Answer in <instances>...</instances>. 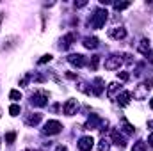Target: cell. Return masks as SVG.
<instances>
[{"label":"cell","instance_id":"32","mask_svg":"<svg viewBox=\"0 0 153 151\" xmlns=\"http://www.w3.org/2000/svg\"><path fill=\"white\" fill-rule=\"evenodd\" d=\"M66 76H68V78H71V80H75V78H76L75 73H66Z\"/></svg>","mask_w":153,"mask_h":151},{"label":"cell","instance_id":"27","mask_svg":"<svg viewBox=\"0 0 153 151\" xmlns=\"http://www.w3.org/2000/svg\"><path fill=\"white\" fill-rule=\"evenodd\" d=\"M50 61H52V55L46 53V55H43V57L38 61V64H46V62H50Z\"/></svg>","mask_w":153,"mask_h":151},{"label":"cell","instance_id":"8","mask_svg":"<svg viewBox=\"0 0 153 151\" xmlns=\"http://www.w3.org/2000/svg\"><path fill=\"white\" fill-rule=\"evenodd\" d=\"M109 38L114 39V41L125 39L126 38V29H125V27H114V29H109Z\"/></svg>","mask_w":153,"mask_h":151},{"label":"cell","instance_id":"3","mask_svg":"<svg viewBox=\"0 0 153 151\" xmlns=\"http://www.w3.org/2000/svg\"><path fill=\"white\" fill-rule=\"evenodd\" d=\"M61 132H62V124H61L59 121H55V119L46 121L45 126H43V133H45V135H57V133H61Z\"/></svg>","mask_w":153,"mask_h":151},{"label":"cell","instance_id":"31","mask_svg":"<svg viewBox=\"0 0 153 151\" xmlns=\"http://www.w3.org/2000/svg\"><path fill=\"white\" fill-rule=\"evenodd\" d=\"M55 151H68V148H66V146H57Z\"/></svg>","mask_w":153,"mask_h":151},{"label":"cell","instance_id":"11","mask_svg":"<svg viewBox=\"0 0 153 151\" xmlns=\"http://www.w3.org/2000/svg\"><path fill=\"white\" fill-rule=\"evenodd\" d=\"M100 124H102V119H100L96 114H91V115H89V119L85 121L84 128H85V130H93V128H98Z\"/></svg>","mask_w":153,"mask_h":151},{"label":"cell","instance_id":"13","mask_svg":"<svg viewBox=\"0 0 153 151\" xmlns=\"http://www.w3.org/2000/svg\"><path fill=\"white\" fill-rule=\"evenodd\" d=\"M82 44L87 48V50H94V48H98L100 46V41H98V38H91V36H87V38L82 39Z\"/></svg>","mask_w":153,"mask_h":151},{"label":"cell","instance_id":"4","mask_svg":"<svg viewBox=\"0 0 153 151\" xmlns=\"http://www.w3.org/2000/svg\"><path fill=\"white\" fill-rule=\"evenodd\" d=\"M153 87V82L152 80H146L144 84H139L135 89H134V98L135 100H144L148 96V91Z\"/></svg>","mask_w":153,"mask_h":151},{"label":"cell","instance_id":"30","mask_svg":"<svg viewBox=\"0 0 153 151\" xmlns=\"http://www.w3.org/2000/svg\"><path fill=\"white\" fill-rule=\"evenodd\" d=\"M29 78H30V75H29V76H23V78L20 80V85H23V87H25V85L29 84Z\"/></svg>","mask_w":153,"mask_h":151},{"label":"cell","instance_id":"38","mask_svg":"<svg viewBox=\"0 0 153 151\" xmlns=\"http://www.w3.org/2000/svg\"><path fill=\"white\" fill-rule=\"evenodd\" d=\"M0 119H2V110H0Z\"/></svg>","mask_w":153,"mask_h":151},{"label":"cell","instance_id":"17","mask_svg":"<svg viewBox=\"0 0 153 151\" xmlns=\"http://www.w3.org/2000/svg\"><path fill=\"white\" fill-rule=\"evenodd\" d=\"M41 119H43V114L36 112V114H30V115L25 119V123H27L29 126H38L39 123H41Z\"/></svg>","mask_w":153,"mask_h":151},{"label":"cell","instance_id":"10","mask_svg":"<svg viewBox=\"0 0 153 151\" xmlns=\"http://www.w3.org/2000/svg\"><path fill=\"white\" fill-rule=\"evenodd\" d=\"M73 41H76V34L75 32H70V34H66L64 38L61 39L59 48H61V50H66V48H70V46L73 44Z\"/></svg>","mask_w":153,"mask_h":151},{"label":"cell","instance_id":"1","mask_svg":"<svg viewBox=\"0 0 153 151\" xmlns=\"http://www.w3.org/2000/svg\"><path fill=\"white\" fill-rule=\"evenodd\" d=\"M107 18H109V13L105 9H96L94 14H93V18H91V27L93 29H102L105 25Z\"/></svg>","mask_w":153,"mask_h":151},{"label":"cell","instance_id":"15","mask_svg":"<svg viewBox=\"0 0 153 151\" xmlns=\"http://www.w3.org/2000/svg\"><path fill=\"white\" fill-rule=\"evenodd\" d=\"M119 93H121V85H119L117 82H112V84L107 85V96H109V98H116Z\"/></svg>","mask_w":153,"mask_h":151},{"label":"cell","instance_id":"26","mask_svg":"<svg viewBox=\"0 0 153 151\" xmlns=\"http://www.w3.org/2000/svg\"><path fill=\"white\" fill-rule=\"evenodd\" d=\"M14 141H16V133H14V132H7V133H5V142H7V144H13Z\"/></svg>","mask_w":153,"mask_h":151},{"label":"cell","instance_id":"20","mask_svg":"<svg viewBox=\"0 0 153 151\" xmlns=\"http://www.w3.org/2000/svg\"><path fill=\"white\" fill-rule=\"evenodd\" d=\"M98 64H100V55H93L91 61H89V70L91 71H96L98 70Z\"/></svg>","mask_w":153,"mask_h":151},{"label":"cell","instance_id":"18","mask_svg":"<svg viewBox=\"0 0 153 151\" xmlns=\"http://www.w3.org/2000/svg\"><path fill=\"white\" fill-rule=\"evenodd\" d=\"M137 50L143 53V55H148L150 53V39L148 38H143L139 41V44H137Z\"/></svg>","mask_w":153,"mask_h":151},{"label":"cell","instance_id":"23","mask_svg":"<svg viewBox=\"0 0 153 151\" xmlns=\"http://www.w3.org/2000/svg\"><path fill=\"white\" fill-rule=\"evenodd\" d=\"M109 148H111V142L107 139H102L98 142V151H109Z\"/></svg>","mask_w":153,"mask_h":151},{"label":"cell","instance_id":"12","mask_svg":"<svg viewBox=\"0 0 153 151\" xmlns=\"http://www.w3.org/2000/svg\"><path fill=\"white\" fill-rule=\"evenodd\" d=\"M103 87H105V85H103V78L96 76V78H94V82H93V89H91V91H93V94H94V96H102Z\"/></svg>","mask_w":153,"mask_h":151},{"label":"cell","instance_id":"19","mask_svg":"<svg viewBox=\"0 0 153 151\" xmlns=\"http://www.w3.org/2000/svg\"><path fill=\"white\" fill-rule=\"evenodd\" d=\"M121 126H123V132H125V133H128V135H132V133L135 132V128H134V124H130V123H128V121H126L125 117L121 119Z\"/></svg>","mask_w":153,"mask_h":151},{"label":"cell","instance_id":"14","mask_svg":"<svg viewBox=\"0 0 153 151\" xmlns=\"http://www.w3.org/2000/svg\"><path fill=\"white\" fill-rule=\"evenodd\" d=\"M117 103L121 105V107H126L128 103H130V98H132V93H128V91H121L117 96Z\"/></svg>","mask_w":153,"mask_h":151},{"label":"cell","instance_id":"2","mask_svg":"<svg viewBox=\"0 0 153 151\" xmlns=\"http://www.w3.org/2000/svg\"><path fill=\"white\" fill-rule=\"evenodd\" d=\"M48 96H50V94H48L46 91H36V93L30 94V103H32L34 107H46Z\"/></svg>","mask_w":153,"mask_h":151},{"label":"cell","instance_id":"7","mask_svg":"<svg viewBox=\"0 0 153 151\" xmlns=\"http://www.w3.org/2000/svg\"><path fill=\"white\" fill-rule=\"evenodd\" d=\"M66 59H68V62H70L71 66H75V68H84V66H85V57H84L82 53H70Z\"/></svg>","mask_w":153,"mask_h":151},{"label":"cell","instance_id":"25","mask_svg":"<svg viewBox=\"0 0 153 151\" xmlns=\"http://www.w3.org/2000/svg\"><path fill=\"white\" fill-rule=\"evenodd\" d=\"M132 151H146V142H143V141H137V142L134 144Z\"/></svg>","mask_w":153,"mask_h":151},{"label":"cell","instance_id":"16","mask_svg":"<svg viewBox=\"0 0 153 151\" xmlns=\"http://www.w3.org/2000/svg\"><path fill=\"white\" fill-rule=\"evenodd\" d=\"M112 142H114L116 146H119L121 150L126 146V139H125V137H123L117 130H114V132H112Z\"/></svg>","mask_w":153,"mask_h":151},{"label":"cell","instance_id":"28","mask_svg":"<svg viewBox=\"0 0 153 151\" xmlns=\"http://www.w3.org/2000/svg\"><path fill=\"white\" fill-rule=\"evenodd\" d=\"M117 78H119L121 82H126V80L130 78V75H128L126 71H119V73H117Z\"/></svg>","mask_w":153,"mask_h":151},{"label":"cell","instance_id":"37","mask_svg":"<svg viewBox=\"0 0 153 151\" xmlns=\"http://www.w3.org/2000/svg\"><path fill=\"white\" fill-rule=\"evenodd\" d=\"M22 151H36V150H22Z\"/></svg>","mask_w":153,"mask_h":151},{"label":"cell","instance_id":"5","mask_svg":"<svg viewBox=\"0 0 153 151\" xmlns=\"http://www.w3.org/2000/svg\"><path fill=\"white\" fill-rule=\"evenodd\" d=\"M121 64H123V59H121L119 55H111V57L105 61V70H109V71H116V70L121 68Z\"/></svg>","mask_w":153,"mask_h":151},{"label":"cell","instance_id":"21","mask_svg":"<svg viewBox=\"0 0 153 151\" xmlns=\"http://www.w3.org/2000/svg\"><path fill=\"white\" fill-rule=\"evenodd\" d=\"M9 100H13V101H20V100H22V93H20L18 89H13V91L9 93Z\"/></svg>","mask_w":153,"mask_h":151},{"label":"cell","instance_id":"29","mask_svg":"<svg viewBox=\"0 0 153 151\" xmlns=\"http://www.w3.org/2000/svg\"><path fill=\"white\" fill-rule=\"evenodd\" d=\"M85 5H87V2H85V0H78V2H75L76 9H82V7H85Z\"/></svg>","mask_w":153,"mask_h":151},{"label":"cell","instance_id":"9","mask_svg":"<svg viewBox=\"0 0 153 151\" xmlns=\"http://www.w3.org/2000/svg\"><path fill=\"white\" fill-rule=\"evenodd\" d=\"M76 109H78V101H76V100H73V98H70V100L64 103L62 112L66 114V115H73V114H76Z\"/></svg>","mask_w":153,"mask_h":151},{"label":"cell","instance_id":"24","mask_svg":"<svg viewBox=\"0 0 153 151\" xmlns=\"http://www.w3.org/2000/svg\"><path fill=\"white\" fill-rule=\"evenodd\" d=\"M130 7V2H116L114 4V9L116 11H125Z\"/></svg>","mask_w":153,"mask_h":151},{"label":"cell","instance_id":"35","mask_svg":"<svg viewBox=\"0 0 153 151\" xmlns=\"http://www.w3.org/2000/svg\"><path fill=\"white\" fill-rule=\"evenodd\" d=\"M150 107H152V110H153V98L150 100Z\"/></svg>","mask_w":153,"mask_h":151},{"label":"cell","instance_id":"6","mask_svg":"<svg viewBox=\"0 0 153 151\" xmlns=\"http://www.w3.org/2000/svg\"><path fill=\"white\" fill-rule=\"evenodd\" d=\"M76 146H78V150H80V151H91V150H93V146H94V139H93L91 135L80 137V139H78V142H76Z\"/></svg>","mask_w":153,"mask_h":151},{"label":"cell","instance_id":"33","mask_svg":"<svg viewBox=\"0 0 153 151\" xmlns=\"http://www.w3.org/2000/svg\"><path fill=\"white\" fill-rule=\"evenodd\" d=\"M148 144H150V146L153 148V133L150 135V137H148Z\"/></svg>","mask_w":153,"mask_h":151},{"label":"cell","instance_id":"36","mask_svg":"<svg viewBox=\"0 0 153 151\" xmlns=\"http://www.w3.org/2000/svg\"><path fill=\"white\" fill-rule=\"evenodd\" d=\"M2 18H4V13H0V23H2Z\"/></svg>","mask_w":153,"mask_h":151},{"label":"cell","instance_id":"34","mask_svg":"<svg viewBox=\"0 0 153 151\" xmlns=\"http://www.w3.org/2000/svg\"><path fill=\"white\" fill-rule=\"evenodd\" d=\"M148 128H152V130H153V119H152V121H148Z\"/></svg>","mask_w":153,"mask_h":151},{"label":"cell","instance_id":"22","mask_svg":"<svg viewBox=\"0 0 153 151\" xmlns=\"http://www.w3.org/2000/svg\"><path fill=\"white\" fill-rule=\"evenodd\" d=\"M20 112H22V109H20V105H18V103H13V105L9 107V114H11L13 117L20 115Z\"/></svg>","mask_w":153,"mask_h":151}]
</instances>
